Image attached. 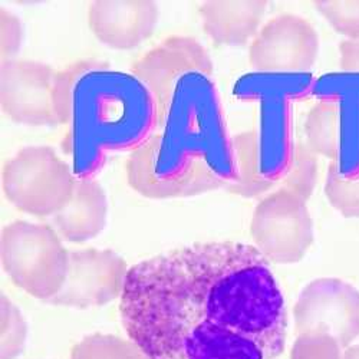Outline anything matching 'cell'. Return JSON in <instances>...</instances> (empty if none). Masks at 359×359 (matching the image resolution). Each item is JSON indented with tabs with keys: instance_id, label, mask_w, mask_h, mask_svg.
Listing matches in <instances>:
<instances>
[{
	"instance_id": "6da1fadb",
	"label": "cell",
	"mask_w": 359,
	"mask_h": 359,
	"mask_svg": "<svg viewBox=\"0 0 359 359\" xmlns=\"http://www.w3.org/2000/svg\"><path fill=\"white\" fill-rule=\"evenodd\" d=\"M119 322L148 359H276L285 296L253 245L198 242L130 267Z\"/></svg>"
},
{
	"instance_id": "7a4b0ae2",
	"label": "cell",
	"mask_w": 359,
	"mask_h": 359,
	"mask_svg": "<svg viewBox=\"0 0 359 359\" xmlns=\"http://www.w3.org/2000/svg\"><path fill=\"white\" fill-rule=\"evenodd\" d=\"M127 182L149 200L190 198L237 178L233 135L212 76L189 74L158 111V126L128 156Z\"/></svg>"
},
{
	"instance_id": "3957f363",
	"label": "cell",
	"mask_w": 359,
	"mask_h": 359,
	"mask_svg": "<svg viewBox=\"0 0 359 359\" xmlns=\"http://www.w3.org/2000/svg\"><path fill=\"white\" fill-rule=\"evenodd\" d=\"M158 126V105L149 89L131 72L105 61L76 82L65 137L76 178H94L109 154L138 149Z\"/></svg>"
},
{
	"instance_id": "277c9868",
	"label": "cell",
	"mask_w": 359,
	"mask_h": 359,
	"mask_svg": "<svg viewBox=\"0 0 359 359\" xmlns=\"http://www.w3.org/2000/svg\"><path fill=\"white\" fill-rule=\"evenodd\" d=\"M69 250L50 224L15 220L2 230V266L11 282L42 302L62 289Z\"/></svg>"
},
{
	"instance_id": "5b68a950",
	"label": "cell",
	"mask_w": 359,
	"mask_h": 359,
	"mask_svg": "<svg viewBox=\"0 0 359 359\" xmlns=\"http://www.w3.org/2000/svg\"><path fill=\"white\" fill-rule=\"evenodd\" d=\"M76 177L50 147H25L6 161L2 184L8 201L19 212L53 217L69 203Z\"/></svg>"
},
{
	"instance_id": "8992f818",
	"label": "cell",
	"mask_w": 359,
	"mask_h": 359,
	"mask_svg": "<svg viewBox=\"0 0 359 359\" xmlns=\"http://www.w3.org/2000/svg\"><path fill=\"white\" fill-rule=\"evenodd\" d=\"M306 203L278 187L255 207L250 237L255 249L271 264L299 263L313 245V222Z\"/></svg>"
},
{
	"instance_id": "52a82bcc",
	"label": "cell",
	"mask_w": 359,
	"mask_h": 359,
	"mask_svg": "<svg viewBox=\"0 0 359 359\" xmlns=\"http://www.w3.org/2000/svg\"><path fill=\"white\" fill-rule=\"evenodd\" d=\"M319 35L313 25L293 13L269 19L249 45V65L260 75H305L316 64Z\"/></svg>"
},
{
	"instance_id": "ba28073f",
	"label": "cell",
	"mask_w": 359,
	"mask_h": 359,
	"mask_svg": "<svg viewBox=\"0 0 359 359\" xmlns=\"http://www.w3.org/2000/svg\"><path fill=\"white\" fill-rule=\"evenodd\" d=\"M237 94L246 101L257 100L262 104V131L256 133L259 170L264 182L278 187L293 156L290 107L297 95L279 85H263L255 75L243 78L237 86Z\"/></svg>"
},
{
	"instance_id": "9c48e42d",
	"label": "cell",
	"mask_w": 359,
	"mask_h": 359,
	"mask_svg": "<svg viewBox=\"0 0 359 359\" xmlns=\"http://www.w3.org/2000/svg\"><path fill=\"white\" fill-rule=\"evenodd\" d=\"M292 316L296 334L323 331L346 349L359 338V289L339 278H318L299 293Z\"/></svg>"
},
{
	"instance_id": "30bf717a",
	"label": "cell",
	"mask_w": 359,
	"mask_h": 359,
	"mask_svg": "<svg viewBox=\"0 0 359 359\" xmlns=\"http://www.w3.org/2000/svg\"><path fill=\"white\" fill-rule=\"evenodd\" d=\"M57 69L34 61L13 57L2 61L0 105L13 123L26 127H59L55 102Z\"/></svg>"
},
{
	"instance_id": "8fae6325",
	"label": "cell",
	"mask_w": 359,
	"mask_h": 359,
	"mask_svg": "<svg viewBox=\"0 0 359 359\" xmlns=\"http://www.w3.org/2000/svg\"><path fill=\"white\" fill-rule=\"evenodd\" d=\"M130 267L126 259L109 249H81L69 253L65 283L48 302L53 306L91 309L119 301Z\"/></svg>"
},
{
	"instance_id": "7c38bea8",
	"label": "cell",
	"mask_w": 359,
	"mask_h": 359,
	"mask_svg": "<svg viewBox=\"0 0 359 359\" xmlns=\"http://www.w3.org/2000/svg\"><path fill=\"white\" fill-rule=\"evenodd\" d=\"M213 71L210 53L197 39L171 35L142 53L131 65L130 72L149 89L160 111L183 76L189 74L212 76Z\"/></svg>"
},
{
	"instance_id": "4fadbf2b",
	"label": "cell",
	"mask_w": 359,
	"mask_h": 359,
	"mask_svg": "<svg viewBox=\"0 0 359 359\" xmlns=\"http://www.w3.org/2000/svg\"><path fill=\"white\" fill-rule=\"evenodd\" d=\"M160 9L149 0H98L88 6V27L114 50H133L156 32Z\"/></svg>"
},
{
	"instance_id": "5bb4252c",
	"label": "cell",
	"mask_w": 359,
	"mask_h": 359,
	"mask_svg": "<svg viewBox=\"0 0 359 359\" xmlns=\"http://www.w3.org/2000/svg\"><path fill=\"white\" fill-rule=\"evenodd\" d=\"M108 219V198L95 178H78L69 203L50 217V226L64 242L85 243L98 237Z\"/></svg>"
},
{
	"instance_id": "9a60e30c",
	"label": "cell",
	"mask_w": 359,
	"mask_h": 359,
	"mask_svg": "<svg viewBox=\"0 0 359 359\" xmlns=\"http://www.w3.org/2000/svg\"><path fill=\"white\" fill-rule=\"evenodd\" d=\"M267 2H204L198 6L204 34L220 46H245L259 34Z\"/></svg>"
},
{
	"instance_id": "2e32d148",
	"label": "cell",
	"mask_w": 359,
	"mask_h": 359,
	"mask_svg": "<svg viewBox=\"0 0 359 359\" xmlns=\"http://www.w3.org/2000/svg\"><path fill=\"white\" fill-rule=\"evenodd\" d=\"M237 178L227 189L231 194L245 198H253L272 191L273 184L264 182L259 170L257 142L255 131H245L233 135Z\"/></svg>"
},
{
	"instance_id": "e0dca14e",
	"label": "cell",
	"mask_w": 359,
	"mask_h": 359,
	"mask_svg": "<svg viewBox=\"0 0 359 359\" xmlns=\"http://www.w3.org/2000/svg\"><path fill=\"white\" fill-rule=\"evenodd\" d=\"M68 359H148V356L128 337L97 332L78 341Z\"/></svg>"
},
{
	"instance_id": "ac0fdd59",
	"label": "cell",
	"mask_w": 359,
	"mask_h": 359,
	"mask_svg": "<svg viewBox=\"0 0 359 359\" xmlns=\"http://www.w3.org/2000/svg\"><path fill=\"white\" fill-rule=\"evenodd\" d=\"M319 175L318 156H315L304 140L296 141L290 167L278 187L287 189L308 201L316 187Z\"/></svg>"
},
{
	"instance_id": "d6986e66",
	"label": "cell",
	"mask_w": 359,
	"mask_h": 359,
	"mask_svg": "<svg viewBox=\"0 0 359 359\" xmlns=\"http://www.w3.org/2000/svg\"><path fill=\"white\" fill-rule=\"evenodd\" d=\"M325 196L335 210L346 219H359V177H344L335 164H329L325 180Z\"/></svg>"
},
{
	"instance_id": "ffe728a7",
	"label": "cell",
	"mask_w": 359,
	"mask_h": 359,
	"mask_svg": "<svg viewBox=\"0 0 359 359\" xmlns=\"http://www.w3.org/2000/svg\"><path fill=\"white\" fill-rule=\"evenodd\" d=\"M27 323L12 299L2 294V359H16L25 349Z\"/></svg>"
},
{
	"instance_id": "44dd1931",
	"label": "cell",
	"mask_w": 359,
	"mask_h": 359,
	"mask_svg": "<svg viewBox=\"0 0 359 359\" xmlns=\"http://www.w3.org/2000/svg\"><path fill=\"white\" fill-rule=\"evenodd\" d=\"M344 348L323 331H308L296 334L290 346V359H342Z\"/></svg>"
},
{
	"instance_id": "7402d4cb",
	"label": "cell",
	"mask_w": 359,
	"mask_h": 359,
	"mask_svg": "<svg viewBox=\"0 0 359 359\" xmlns=\"http://www.w3.org/2000/svg\"><path fill=\"white\" fill-rule=\"evenodd\" d=\"M315 9L345 39L359 38V2H313Z\"/></svg>"
},
{
	"instance_id": "603a6c76",
	"label": "cell",
	"mask_w": 359,
	"mask_h": 359,
	"mask_svg": "<svg viewBox=\"0 0 359 359\" xmlns=\"http://www.w3.org/2000/svg\"><path fill=\"white\" fill-rule=\"evenodd\" d=\"M2 23V61L16 57L23 42V26L20 19L11 11L2 8L0 11Z\"/></svg>"
},
{
	"instance_id": "cb8c5ba5",
	"label": "cell",
	"mask_w": 359,
	"mask_h": 359,
	"mask_svg": "<svg viewBox=\"0 0 359 359\" xmlns=\"http://www.w3.org/2000/svg\"><path fill=\"white\" fill-rule=\"evenodd\" d=\"M339 67L344 74H359V38L339 43Z\"/></svg>"
},
{
	"instance_id": "d4e9b609",
	"label": "cell",
	"mask_w": 359,
	"mask_h": 359,
	"mask_svg": "<svg viewBox=\"0 0 359 359\" xmlns=\"http://www.w3.org/2000/svg\"><path fill=\"white\" fill-rule=\"evenodd\" d=\"M342 359H359V344H353L344 351Z\"/></svg>"
}]
</instances>
